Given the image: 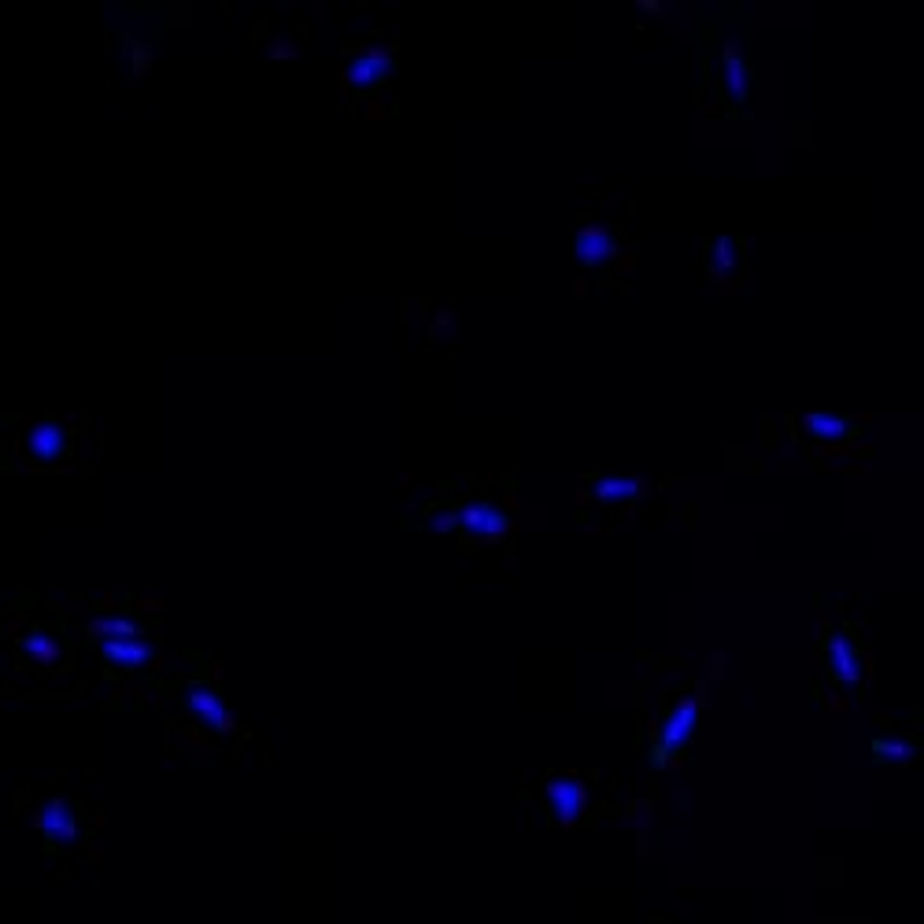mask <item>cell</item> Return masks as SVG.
Wrapping results in <instances>:
<instances>
[{
	"instance_id": "obj_1",
	"label": "cell",
	"mask_w": 924,
	"mask_h": 924,
	"mask_svg": "<svg viewBox=\"0 0 924 924\" xmlns=\"http://www.w3.org/2000/svg\"><path fill=\"white\" fill-rule=\"evenodd\" d=\"M78 419H23L4 441V459L19 470L67 466L78 448Z\"/></svg>"
},
{
	"instance_id": "obj_2",
	"label": "cell",
	"mask_w": 924,
	"mask_h": 924,
	"mask_svg": "<svg viewBox=\"0 0 924 924\" xmlns=\"http://www.w3.org/2000/svg\"><path fill=\"white\" fill-rule=\"evenodd\" d=\"M455 517H459V533L470 544H496L511 530V514L500 511L485 496H466V500H459L455 503Z\"/></svg>"
},
{
	"instance_id": "obj_3",
	"label": "cell",
	"mask_w": 924,
	"mask_h": 924,
	"mask_svg": "<svg viewBox=\"0 0 924 924\" xmlns=\"http://www.w3.org/2000/svg\"><path fill=\"white\" fill-rule=\"evenodd\" d=\"M392 64H396L392 45H378V42L352 45L348 56H344V82L352 89H378L389 78Z\"/></svg>"
},
{
	"instance_id": "obj_4",
	"label": "cell",
	"mask_w": 924,
	"mask_h": 924,
	"mask_svg": "<svg viewBox=\"0 0 924 924\" xmlns=\"http://www.w3.org/2000/svg\"><path fill=\"white\" fill-rule=\"evenodd\" d=\"M821 655H825V669L828 680H836L843 688H861V677H866V663H861V647L855 633L847 628H832L821 644Z\"/></svg>"
},
{
	"instance_id": "obj_5",
	"label": "cell",
	"mask_w": 924,
	"mask_h": 924,
	"mask_svg": "<svg viewBox=\"0 0 924 924\" xmlns=\"http://www.w3.org/2000/svg\"><path fill=\"white\" fill-rule=\"evenodd\" d=\"M695 721H699V699H695V695L680 699V703L666 714L663 725H658V736H655V758L663 761V758L673 755V750L684 747V744H688V736L695 733Z\"/></svg>"
},
{
	"instance_id": "obj_6",
	"label": "cell",
	"mask_w": 924,
	"mask_h": 924,
	"mask_svg": "<svg viewBox=\"0 0 924 924\" xmlns=\"http://www.w3.org/2000/svg\"><path fill=\"white\" fill-rule=\"evenodd\" d=\"M544 795H547V806H552V814L558 825H577L588 806V788L581 777L566 773V777H552L544 784Z\"/></svg>"
},
{
	"instance_id": "obj_7",
	"label": "cell",
	"mask_w": 924,
	"mask_h": 924,
	"mask_svg": "<svg viewBox=\"0 0 924 924\" xmlns=\"http://www.w3.org/2000/svg\"><path fill=\"white\" fill-rule=\"evenodd\" d=\"M186 706H189V714H197L200 721H204L211 733H233V728H237V717L230 714V706L222 703V695L211 692V688H204V684L189 688Z\"/></svg>"
},
{
	"instance_id": "obj_8",
	"label": "cell",
	"mask_w": 924,
	"mask_h": 924,
	"mask_svg": "<svg viewBox=\"0 0 924 924\" xmlns=\"http://www.w3.org/2000/svg\"><path fill=\"white\" fill-rule=\"evenodd\" d=\"M574 248L585 267H603V263H611V256H614L617 237L611 226H603V222H585L574 237Z\"/></svg>"
},
{
	"instance_id": "obj_9",
	"label": "cell",
	"mask_w": 924,
	"mask_h": 924,
	"mask_svg": "<svg viewBox=\"0 0 924 924\" xmlns=\"http://www.w3.org/2000/svg\"><path fill=\"white\" fill-rule=\"evenodd\" d=\"M100 652H104L111 669H141V666H148L152 658H156V644L145 639L141 633H134V636L104 639V644H100Z\"/></svg>"
},
{
	"instance_id": "obj_10",
	"label": "cell",
	"mask_w": 924,
	"mask_h": 924,
	"mask_svg": "<svg viewBox=\"0 0 924 924\" xmlns=\"http://www.w3.org/2000/svg\"><path fill=\"white\" fill-rule=\"evenodd\" d=\"M721 93H725V100L736 111L744 108V100L750 97V70H747L744 53H739V45H725V53H721Z\"/></svg>"
},
{
	"instance_id": "obj_11",
	"label": "cell",
	"mask_w": 924,
	"mask_h": 924,
	"mask_svg": "<svg viewBox=\"0 0 924 924\" xmlns=\"http://www.w3.org/2000/svg\"><path fill=\"white\" fill-rule=\"evenodd\" d=\"M37 828H42L53 843H59V847L75 843L78 821H75V810L67 806V799H48L45 806L37 810Z\"/></svg>"
},
{
	"instance_id": "obj_12",
	"label": "cell",
	"mask_w": 924,
	"mask_h": 924,
	"mask_svg": "<svg viewBox=\"0 0 924 924\" xmlns=\"http://www.w3.org/2000/svg\"><path fill=\"white\" fill-rule=\"evenodd\" d=\"M744 241L736 237H714L706 241V270L714 281H728L733 274L744 267Z\"/></svg>"
},
{
	"instance_id": "obj_13",
	"label": "cell",
	"mask_w": 924,
	"mask_h": 924,
	"mask_svg": "<svg viewBox=\"0 0 924 924\" xmlns=\"http://www.w3.org/2000/svg\"><path fill=\"white\" fill-rule=\"evenodd\" d=\"M588 500L614 503V500H639L647 492L644 477H588Z\"/></svg>"
},
{
	"instance_id": "obj_14",
	"label": "cell",
	"mask_w": 924,
	"mask_h": 924,
	"mask_svg": "<svg viewBox=\"0 0 924 924\" xmlns=\"http://www.w3.org/2000/svg\"><path fill=\"white\" fill-rule=\"evenodd\" d=\"M19 652H23V658L30 666H37V669H53L59 658H64V639H59L56 633H45V628H37V633H30L19 639Z\"/></svg>"
},
{
	"instance_id": "obj_15",
	"label": "cell",
	"mask_w": 924,
	"mask_h": 924,
	"mask_svg": "<svg viewBox=\"0 0 924 924\" xmlns=\"http://www.w3.org/2000/svg\"><path fill=\"white\" fill-rule=\"evenodd\" d=\"M86 633L89 639H97V644H104V639H115V636H134L141 633L137 622H130L123 614H100V617H89L86 622Z\"/></svg>"
},
{
	"instance_id": "obj_16",
	"label": "cell",
	"mask_w": 924,
	"mask_h": 924,
	"mask_svg": "<svg viewBox=\"0 0 924 924\" xmlns=\"http://www.w3.org/2000/svg\"><path fill=\"white\" fill-rule=\"evenodd\" d=\"M799 425L814 436V441H839V436L850 433V422L836 419V414H802Z\"/></svg>"
},
{
	"instance_id": "obj_17",
	"label": "cell",
	"mask_w": 924,
	"mask_h": 924,
	"mask_svg": "<svg viewBox=\"0 0 924 924\" xmlns=\"http://www.w3.org/2000/svg\"><path fill=\"white\" fill-rule=\"evenodd\" d=\"M877 755H880V758H888V755H891V758H910V747H906V744H888V739H880V744H877Z\"/></svg>"
},
{
	"instance_id": "obj_18",
	"label": "cell",
	"mask_w": 924,
	"mask_h": 924,
	"mask_svg": "<svg viewBox=\"0 0 924 924\" xmlns=\"http://www.w3.org/2000/svg\"><path fill=\"white\" fill-rule=\"evenodd\" d=\"M639 8H644V12H663V4H658V0H639Z\"/></svg>"
}]
</instances>
